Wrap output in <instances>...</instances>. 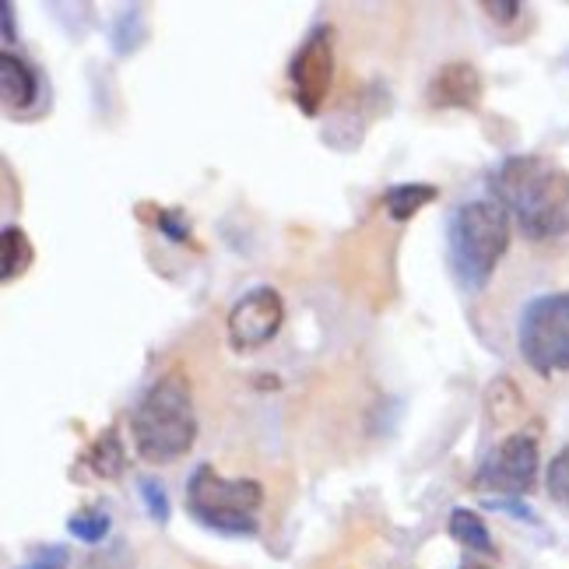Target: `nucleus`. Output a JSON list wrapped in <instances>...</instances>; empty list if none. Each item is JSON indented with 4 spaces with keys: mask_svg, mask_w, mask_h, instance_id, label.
I'll return each mask as SVG.
<instances>
[{
    "mask_svg": "<svg viewBox=\"0 0 569 569\" xmlns=\"http://www.w3.org/2000/svg\"><path fill=\"white\" fill-rule=\"evenodd\" d=\"M78 468H89L92 478H102V481L120 478L123 468H127V450H123V440H120V429L117 426L102 429L89 443V450L81 453Z\"/></svg>",
    "mask_w": 569,
    "mask_h": 569,
    "instance_id": "10",
    "label": "nucleus"
},
{
    "mask_svg": "<svg viewBox=\"0 0 569 569\" xmlns=\"http://www.w3.org/2000/svg\"><path fill=\"white\" fill-rule=\"evenodd\" d=\"M138 489H141V499H144V510L151 520H159L166 523L169 520V496L162 489V481L159 478H141L138 481Z\"/></svg>",
    "mask_w": 569,
    "mask_h": 569,
    "instance_id": "18",
    "label": "nucleus"
},
{
    "mask_svg": "<svg viewBox=\"0 0 569 569\" xmlns=\"http://www.w3.org/2000/svg\"><path fill=\"white\" fill-rule=\"evenodd\" d=\"M436 197H440V187H432V183H393L383 193V204L393 222H408V218H415L426 204H432Z\"/></svg>",
    "mask_w": 569,
    "mask_h": 569,
    "instance_id": "12",
    "label": "nucleus"
},
{
    "mask_svg": "<svg viewBox=\"0 0 569 569\" xmlns=\"http://www.w3.org/2000/svg\"><path fill=\"white\" fill-rule=\"evenodd\" d=\"M486 96V81L468 60H450L432 74L426 99L432 109H478Z\"/></svg>",
    "mask_w": 569,
    "mask_h": 569,
    "instance_id": "9",
    "label": "nucleus"
},
{
    "mask_svg": "<svg viewBox=\"0 0 569 569\" xmlns=\"http://www.w3.org/2000/svg\"><path fill=\"white\" fill-rule=\"evenodd\" d=\"M535 481H538V436L513 432L481 457L471 486L478 492L520 499L535 489Z\"/></svg>",
    "mask_w": 569,
    "mask_h": 569,
    "instance_id": "6",
    "label": "nucleus"
},
{
    "mask_svg": "<svg viewBox=\"0 0 569 569\" xmlns=\"http://www.w3.org/2000/svg\"><path fill=\"white\" fill-rule=\"evenodd\" d=\"M21 569H68V549H60V545H53V549H39L32 556V562Z\"/></svg>",
    "mask_w": 569,
    "mask_h": 569,
    "instance_id": "19",
    "label": "nucleus"
},
{
    "mask_svg": "<svg viewBox=\"0 0 569 569\" xmlns=\"http://www.w3.org/2000/svg\"><path fill=\"white\" fill-rule=\"evenodd\" d=\"M289 81H292V102L299 106V113L317 117L327 92L335 81V32L331 26H317L310 36L302 39V47L296 50L289 63Z\"/></svg>",
    "mask_w": 569,
    "mask_h": 569,
    "instance_id": "7",
    "label": "nucleus"
},
{
    "mask_svg": "<svg viewBox=\"0 0 569 569\" xmlns=\"http://www.w3.org/2000/svg\"><path fill=\"white\" fill-rule=\"evenodd\" d=\"M496 204L531 243H549L569 232V172L545 156H510L489 177Z\"/></svg>",
    "mask_w": 569,
    "mask_h": 569,
    "instance_id": "1",
    "label": "nucleus"
},
{
    "mask_svg": "<svg viewBox=\"0 0 569 569\" xmlns=\"http://www.w3.org/2000/svg\"><path fill=\"white\" fill-rule=\"evenodd\" d=\"M510 250V214L496 201H468L447 222V264L465 292H481Z\"/></svg>",
    "mask_w": 569,
    "mask_h": 569,
    "instance_id": "3",
    "label": "nucleus"
},
{
    "mask_svg": "<svg viewBox=\"0 0 569 569\" xmlns=\"http://www.w3.org/2000/svg\"><path fill=\"white\" fill-rule=\"evenodd\" d=\"M260 507H264V486L253 478H226L211 465H197L187 478V510L208 531L253 538L260 531Z\"/></svg>",
    "mask_w": 569,
    "mask_h": 569,
    "instance_id": "4",
    "label": "nucleus"
},
{
    "mask_svg": "<svg viewBox=\"0 0 569 569\" xmlns=\"http://www.w3.org/2000/svg\"><path fill=\"white\" fill-rule=\"evenodd\" d=\"M284 323V299L271 284H257L229 310V345L236 352H253L278 338Z\"/></svg>",
    "mask_w": 569,
    "mask_h": 569,
    "instance_id": "8",
    "label": "nucleus"
},
{
    "mask_svg": "<svg viewBox=\"0 0 569 569\" xmlns=\"http://www.w3.org/2000/svg\"><path fill=\"white\" fill-rule=\"evenodd\" d=\"M134 450L148 465H172L193 450L197 415L190 380L180 366H172L144 390V398L130 411Z\"/></svg>",
    "mask_w": 569,
    "mask_h": 569,
    "instance_id": "2",
    "label": "nucleus"
},
{
    "mask_svg": "<svg viewBox=\"0 0 569 569\" xmlns=\"http://www.w3.org/2000/svg\"><path fill=\"white\" fill-rule=\"evenodd\" d=\"M4 39L8 42L14 39V8L11 4H4Z\"/></svg>",
    "mask_w": 569,
    "mask_h": 569,
    "instance_id": "21",
    "label": "nucleus"
},
{
    "mask_svg": "<svg viewBox=\"0 0 569 569\" xmlns=\"http://www.w3.org/2000/svg\"><path fill=\"white\" fill-rule=\"evenodd\" d=\"M68 531H71L78 541L96 545V541H102V538L109 535V517H106V510H99V507H84V510L71 513Z\"/></svg>",
    "mask_w": 569,
    "mask_h": 569,
    "instance_id": "16",
    "label": "nucleus"
},
{
    "mask_svg": "<svg viewBox=\"0 0 569 569\" xmlns=\"http://www.w3.org/2000/svg\"><path fill=\"white\" fill-rule=\"evenodd\" d=\"M0 92L8 109H29L39 99V74L14 53H0Z\"/></svg>",
    "mask_w": 569,
    "mask_h": 569,
    "instance_id": "11",
    "label": "nucleus"
},
{
    "mask_svg": "<svg viewBox=\"0 0 569 569\" xmlns=\"http://www.w3.org/2000/svg\"><path fill=\"white\" fill-rule=\"evenodd\" d=\"M0 253H4V281L21 278L36 260V247L21 226H8L4 232H0Z\"/></svg>",
    "mask_w": 569,
    "mask_h": 569,
    "instance_id": "14",
    "label": "nucleus"
},
{
    "mask_svg": "<svg viewBox=\"0 0 569 569\" xmlns=\"http://www.w3.org/2000/svg\"><path fill=\"white\" fill-rule=\"evenodd\" d=\"M545 486H549V496L559 502V507L569 510V447L552 457L549 475H545Z\"/></svg>",
    "mask_w": 569,
    "mask_h": 569,
    "instance_id": "17",
    "label": "nucleus"
},
{
    "mask_svg": "<svg viewBox=\"0 0 569 569\" xmlns=\"http://www.w3.org/2000/svg\"><path fill=\"white\" fill-rule=\"evenodd\" d=\"M138 214H141V222L156 226L162 236L172 239V243H193L183 211H169V208H159V204H138Z\"/></svg>",
    "mask_w": 569,
    "mask_h": 569,
    "instance_id": "15",
    "label": "nucleus"
},
{
    "mask_svg": "<svg viewBox=\"0 0 569 569\" xmlns=\"http://www.w3.org/2000/svg\"><path fill=\"white\" fill-rule=\"evenodd\" d=\"M517 348L538 377L569 369V292L538 296L520 310Z\"/></svg>",
    "mask_w": 569,
    "mask_h": 569,
    "instance_id": "5",
    "label": "nucleus"
},
{
    "mask_svg": "<svg viewBox=\"0 0 569 569\" xmlns=\"http://www.w3.org/2000/svg\"><path fill=\"white\" fill-rule=\"evenodd\" d=\"M450 535L465 545L468 552H478V556H496V541L486 528V520H481L475 510H453L450 513Z\"/></svg>",
    "mask_w": 569,
    "mask_h": 569,
    "instance_id": "13",
    "label": "nucleus"
},
{
    "mask_svg": "<svg viewBox=\"0 0 569 569\" xmlns=\"http://www.w3.org/2000/svg\"><path fill=\"white\" fill-rule=\"evenodd\" d=\"M461 569H489V566H478V562H465Z\"/></svg>",
    "mask_w": 569,
    "mask_h": 569,
    "instance_id": "22",
    "label": "nucleus"
},
{
    "mask_svg": "<svg viewBox=\"0 0 569 569\" xmlns=\"http://www.w3.org/2000/svg\"><path fill=\"white\" fill-rule=\"evenodd\" d=\"M481 11L492 14V21H502V26H507V21H517L523 14V8L517 4V0H507V4H481Z\"/></svg>",
    "mask_w": 569,
    "mask_h": 569,
    "instance_id": "20",
    "label": "nucleus"
}]
</instances>
